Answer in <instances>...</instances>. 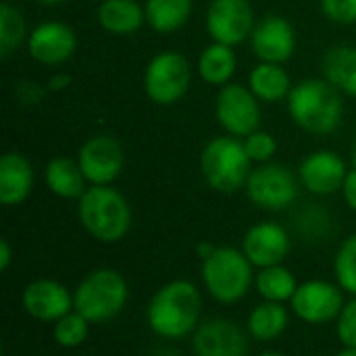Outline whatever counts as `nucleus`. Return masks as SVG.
Masks as SVG:
<instances>
[{
    "mask_svg": "<svg viewBox=\"0 0 356 356\" xmlns=\"http://www.w3.org/2000/svg\"><path fill=\"white\" fill-rule=\"evenodd\" d=\"M288 111L292 121L307 134L330 136L344 117L342 92L327 79L307 77L292 86L288 96Z\"/></svg>",
    "mask_w": 356,
    "mask_h": 356,
    "instance_id": "obj_1",
    "label": "nucleus"
},
{
    "mask_svg": "<svg viewBox=\"0 0 356 356\" xmlns=\"http://www.w3.org/2000/svg\"><path fill=\"white\" fill-rule=\"evenodd\" d=\"M202 313L198 288L188 280H175L163 286L150 300L146 319L150 330L167 340L184 338L196 332Z\"/></svg>",
    "mask_w": 356,
    "mask_h": 356,
    "instance_id": "obj_2",
    "label": "nucleus"
},
{
    "mask_svg": "<svg viewBox=\"0 0 356 356\" xmlns=\"http://www.w3.org/2000/svg\"><path fill=\"white\" fill-rule=\"evenodd\" d=\"M83 229L98 242L113 244L127 236L131 209L121 192L111 186H92L79 198L77 209Z\"/></svg>",
    "mask_w": 356,
    "mask_h": 356,
    "instance_id": "obj_3",
    "label": "nucleus"
},
{
    "mask_svg": "<svg viewBox=\"0 0 356 356\" xmlns=\"http://www.w3.org/2000/svg\"><path fill=\"white\" fill-rule=\"evenodd\" d=\"M250 163L244 142L229 134L213 138L200 154V171L207 184L221 194H232L246 186Z\"/></svg>",
    "mask_w": 356,
    "mask_h": 356,
    "instance_id": "obj_4",
    "label": "nucleus"
},
{
    "mask_svg": "<svg viewBox=\"0 0 356 356\" xmlns=\"http://www.w3.org/2000/svg\"><path fill=\"white\" fill-rule=\"evenodd\" d=\"M127 302V282L115 269H96L86 275L73 292V311L90 323L117 317Z\"/></svg>",
    "mask_w": 356,
    "mask_h": 356,
    "instance_id": "obj_5",
    "label": "nucleus"
},
{
    "mask_svg": "<svg viewBox=\"0 0 356 356\" xmlns=\"http://www.w3.org/2000/svg\"><path fill=\"white\" fill-rule=\"evenodd\" d=\"M252 263L242 250L219 246L202 261V280L211 296L223 305H234L246 296L252 286Z\"/></svg>",
    "mask_w": 356,
    "mask_h": 356,
    "instance_id": "obj_6",
    "label": "nucleus"
},
{
    "mask_svg": "<svg viewBox=\"0 0 356 356\" xmlns=\"http://www.w3.org/2000/svg\"><path fill=\"white\" fill-rule=\"evenodd\" d=\"M192 83V67L179 52L167 50L150 58L144 71V92L161 106L179 102Z\"/></svg>",
    "mask_w": 356,
    "mask_h": 356,
    "instance_id": "obj_7",
    "label": "nucleus"
},
{
    "mask_svg": "<svg viewBox=\"0 0 356 356\" xmlns=\"http://www.w3.org/2000/svg\"><path fill=\"white\" fill-rule=\"evenodd\" d=\"M244 188L250 202L267 211H282L298 198V177L280 163L252 169Z\"/></svg>",
    "mask_w": 356,
    "mask_h": 356,
    "instance_id": "obj_8",
    "label": "nucleus"
},
{
    "mask_svg": "<svg viewBox=\"0 0 356 356\" xmlns=\"http://www.w3.org/2000/svg\"><path fill=\"white\" fill-rule=\"evenodd\" d=\"M261 100L248 86L227 83L219 90L215 100V115L219 125L234 138L244 140L261 125Z\"/></svg>",
    "mask_w": 356,
    "mask_h": 356,
    "instance_id": "obj_9",
    "label": "nucleus"
},
{
    "mask_svg": "<svg viewBox=\"0 0 356 356\" xmlns=\"http://www.w3.org/2000/svg\"><path fill=\"white\" fill-rule=\"evenodd\" d=\"M254 25L248 0H213L207 8V31L213 42L234 48L252 35Z\"/></svg>",
    "mask_w": 356,
    "mask_h": 356,
    "instance_id": "obj_10",
    "label": "nucleus"
},
{
    "mask_svg": "<svg viewBox=\"0 0 356 356\" xmlns=\"http://www.w3.org/2000/svg\"><path fill=\"white\" fill-rule=\"evenodd\" d=\"M121 142L108 134H98L83 142L77 152V163L92 186H111L123 171Z\"/></svg>",
    "mask_w": 356,
    "mask_h": 356,
    "instance_id": "obj_11",
    "label": "nucleus"
},
{
    "mask_svg": "<svg viewBox=\"0 0 356 356\" xmlns=\"http://www.w3.org/2000/svg\"><path fill=\"white\" fill-rule=\"evenodd\" d=\"M292 311L305 323L321 325L340 317L344 309V298L340 288L323 280H311L298 286L292 296Z\"/></svg>",
    "mask_w": 356,
    "mask_h": 356,
    "instance_id": "obj_12",
    "label": "nucleus"
},
{
    "mask_svg": "<svg viewBox=\"0 0 356 356\" xmlns=\"http://www.w3.org/2000/svg\"><path fill=\"white\" fill-rule=\"evenodd\" d=\"M77 50L75 31L60 21H44L35 25L27 35L29 56L46 67H56L67 63Z\"/></svg>",
    "mask_w": 356,
    "mask_h": 356,
    "instance_id": "obj_13",
    "label": "nucleus"
},
{
    "mask_svg": "<svg viewBox=\"0 0 356 356\" xmlns=\"http://www.w3.org/2000/svg\"><path fill=\"white\" fill-rule=\"evenodd\" d=\"M250 46L261 63L284 65L296 50V31L288 19L280 15H267L254 25Z\"/></svg>",
    "mask_w": 356,
    "mask_h": 356,
    "instance_id": "obj_14",
    "label": "nucleus"
},
{
    "mask_svg": "<svg viewBox=\"0 0 356 356\" xmlns=\"http://www.w3.org/2000/svg\"><path fill=\"white\" fill-rule=\"evenodd\" d=\"M242 252L254 267L282 265L290 252V236L275 221H263L252 225L242 242Z\"/></svg>",
    "mask_w": 356,
    "mask_h": 356,
    "instance_id": "obj_15",
    "label": "nucleus"
},
{
    "mask_svg": "<svg viewBox=\"0 0 356 356\" xmlns=\"http://www.w3.org/2000/svg\"><path fill=\"white\" fill-rule=\"evenodd\" d=\"M192 348L196 356H246L244 332L229 319H211L196 327Z\"/></svg>",
    "mask_w": 356,
    "mask_h": 356,
    "instance_id": "obj_16",
    "label": "nucleus"
},
{
    "mask_svg": "<svg viewBox=\"0 0 356 356\" xmlns=\"http://www.w3.org/2000/svg\"><path fill=\"white\" fill-rule=\"evenodd\" d=\"M348 175L346 163L334 150H317L300 163V184L317 196H327L342 190Z\"/></svg>",
    "mask_w": 356,
    "mask_h": 356,
    "instance_id": "obj_17",
    "label": "nucleus"
},
{
    "mask_svg": "<svg viewBox=\"0 0 356 356\" xmlns=\"http://www.w3.org/2000/svg\"><path fill=\"white\" fill-rule=\"evenodd\" d=\"M23 309L38 321H58L73 309V296L54 280H35L23 290Z\"/></svg>",
    "mask_w": 356,
    "mask_h": 356,
    "instance_id": "obj_18",
    "label": "nucleus"
},
{
    "mask_svg": "<svg viewBox=\"0 0 356 356\" xmlns=\"http://www.w3.org/2000/svg\"><path fill=\"white\" fill-rule=\"evenodd\" d=\"M33 188V167L19 152H6L0 156V202L4 207H17L25 202Z\"/></svg>",
    "mask_w": 356,
    "mask_h": 356,
    "instance_id": "obj_19",
    "label": "nucleus"
},
{
    "mask_svg": "<svg viewBox=\"0 0 356 356\" xmlns=\"http://www.w3.org/2000/svg\"><path fill=\"white\" fill-rule=\"evenodd\" d=\"M96 17L100 27L113 35H131L146 21L144 6L136 0H102Z\"/></svg>",
    "mask_w": 356,
    "mask_h": 356,
    "instance_id": "obj_20",
    "label": "nucleus"
},
{
    "mask_svg": "<svg viewBox=\"0 0 356 356\" xmlns=\"http://www.w3.org/2000/svg\"><path fill=\"white\" fill-rule=\"evenodd\" d=\"M44 179L48 190L65 200H79L86 192V175L77 161L67 156L52 159L44 169Z\"/></svg>",
    "mask_w": 356,
    "mask_h": 356,
    "instance_id": "obj_21",
    "label": "nucleus"
},
{
    "mask_svg": "<svg viewBox=\"0 0 356 356\" xmlns=\"http://www.w3.org/2000/svg\"><path fill=\"white\" fill-rule=\"evenodd\" d=\"M248 88L252 94L267 104H275L290 96L292 81L288 71L275 63H259L248 75Z\"/></svg>",
    "mask_w": 356,
    "mask_h": 356,
    "instance_id": "obj_22",
    "label": "nucleus"
},
{
    "mask_svg": "<svg viewBox=\"0 0 356 356\" xmlns=\"http://www.w3.org/2000/svg\"><path fill=\"white\" fill-rule=\"evenodd\" d=\"M238 67V58L232 46L211 42L198 56V73L200 79L209 86L223 88L232 81Z\"/></svg>",
    "mask_w": 356,
    "mask_h": 356,
    "instance_id": "obj_23",
    "label": "nucleus"
},
{
    "mask_svg": "<svg viewBox=\"0 0 356 356\" xmlns=\"http://www.w3.org/2000/svg\"><path fill=\"white\" fill-rule=\"evenodd\" d=\"M323 75L342 94L356 98V46H334L323 56Z\"/></svg>",
    "mask_w": 356,
    "mask_h": 356,
    "instance_id": "obj_24",
    "label": "nucleus"
},
{
    "mask_svg": "<svg viewBox=\"0 0 356 356\" xmlns=\"http://www.w3.org/2000/svg\"><path fill=\"white\" fill-rule=\"evenodd\" d=\"M192 6V0H146V23L156 33H173L188 23Z\"/></svg>",
    "mask_w": 356,
    "mask_h": 356,
    "instance_id": "obj_25",
    "label": "nucleus"
},
{
    "mask_svg": "<svg viewBox=\"0 0 356 356\" xmlns=\"http://www.w3.org/2000/svg\"><path fill=\"white\" fill-rule=\"evenodd\" d=\"M288 309L284 302H269L254 307V311L248 317V332L259 342H269L280 338L288 327Z\"/></svg>",
    "mask_w": 356,
    "mask_h": 356,
    "instance_id": "obj_26",
    "label": "nucleus"
},
{
    "mask_svg": "<svg viewBox=\"0 0 356 356\" xmlns=\"http://www.w3.org/2000/svg\"><path fill=\"white\" fill-rule=\"evenodd\" d=\"M259 294L269 300V302H286L292 300V296L298 290L296 277L290 269H286L284 265H275V267H265L261 269V273L254 280Z\"/></svg>",
    "mask_w": 356,
    "mask_h": 356,
    "instance_id": "obj_27",
    "label": "nucleus"
},
{
    "mask_svg": "<svg viewBox=\"0 0 356 356\" xmlns=\"http://www.w3.org/2000/svg\"><path fill=\"white\" fill-rule=\"evenodd\" d=\"M27 27L21 10L10 2H2L0 6V56L6 58L15 48L27 38Z\"/></svg>",
    "mask_w": 356,
    "mask_h": 356,
    "instance_id": "obj_28",
    "label": "nucleus"
},
{
    "mask_svg": "<svg viewBox=\"0 0 356 356\" xmlns=\"http://www.w3.org/2000/svg\"><path fill=\"white\" fill-rule=\"evenodd\" d=\"M334 271L340 288L348 294L356 296V234L346 238L342 246L338 248L336 261H334Z\"/></svg>",
    "mask_w": 356,
    "mask_h": 356,
    "instance_id": "obj_29",
    "label": "nucleus"
},
{
    "mask_svg": "<svg viewBox=\"0 0 356 356\" xmlns=\"http://www.w3.org/2000/svg\"><path fill=\"white\" fill-rule=\"evenodd\" d=\"M88 323L90 321L81 317L77 311H71L69 315L60 317L58 321H54L56 344L63 348H77L88 338Z\"/></svg>",
    "mask_w": 356,
    "mask_h": 356,
    "instance_id": "obj_30",
    "label": "nucleus"
},
{
    "mask_svg": "<svg viewBox=\"0 0 356 356\" xmlns=\"http://www.w3.org/2000/svg\"><path fill=\"white\" fill-rule=\"evenodd\" d=\"M244 148H246V154L250 156L252 163H271V159L275 156L277 152V142L275 138L269 134V131H263V129H257L252 131L250 136H246L244 140Z\"/></svg>",
    "mask_w": 356,
    "mask_h": 356,
    "instance_id": "obj_31",
    "label": "nucleus"
},
{
    "mask_svg": "<svg viewBox=\"0 0 356 356\" xmlns=\"http://www.w3.org/2000/svg\"><path fill=\"white\" fill-rule=\"evenodd\" d=\"M321 10L334 23H356V0H321Z\"/></svg>",
    "mask_w": 356,
    "mask_h": 356,
    "instance_id": "obj_32",
    "label": "nucleus"
},
{
    "mask_svg": "<svg viewBox=\"0 0 356 356\" xmlns=\"http://www.w3.org/2000/svg\"><path fill=\"white\" fill-rule=\"evenodd\" d=\"M338 338L344 348H356V296L344 305L338 317Z\"/></svg>",
    "mask_w": 356,
    "mask_h": 356,
    "instance_id": "obj_33",
    "label": "nucleus"
},
{
    "mask_svg": "<svg viewBox=\"0 0 356 356\" xmlns=\"http://www.w3.org/2000/svg\"><path fill=\"white\" fill-rule=\"evenodd\" d=\"M342 194H344L346 204L356 213V169L348 171V175L344 179V186H342Z\"/></svg>",
    "mask_w": 356,
    "mask_h": 356,
    "instance_id": "obj_34",
    "label": "nucleus"
},
{
    "mask_svg": "<svg viewBox=\"0 0 356 356\" xmlns=\"http://www.w3.org/2000/svg\"><path fill=\"white\" fill-rule=\"evenodd\" d=\"M10 246L6 240H0V271H6L10 265Z\"/></svg>",
    "mask_w": 356,
    "mask_h": 356,
    "instance_id": "obj_35",
    "label": "nucleus"
},
{
    "mask_svg": "<svg viewBox=\"0 0 356 356\" xmlns=\"http://www.w3.org/2000/svg\"><path fill=\"white\" fill-rule=\"evenodd\" d=\"M69 81H71V77L65 75V73H60V75H54V77L48 81V88H50V90H63V88L69 86Z\"/></svg>",
    "mask_w": 356,
    "mask_h": 356,
    "instance_id": "obj_36",
    "label": "nucleus"
},
{
    "mask_svg": "<svg viewBox=\"0 0 356 356\" xmlns=\"http://www.w3.org/2000/svg\"><path fill=\"white\" fill-rule=\"evenodd\" d=\"M215 248H217V246H213L211 242H202V244H198V246H196V254L204 261V259H209V257L215 252Z\"/></svg>",
    "mask_w": 356,
    "mask_h": 356,
    "instance_id": "obj_37",
    "label": "nucleus"
},
{
    "mask_svg": "<svg viewBox=\"0 0 356 356\" xmlns=\"http://www.w3.org/2000/svg\"><path fill=\"white\" fill-rule=\"evenodd\" d=\"M338 356H356V348H344Z\"/></svg>",
    "mask_w": 356,
    "mask_h": 356,
    "instance_id": "obj_38",
    "label": "nucleus"
},
{
    "mask_svg": "<svg viewBox=\"0 0 356 356\" xmlns=\"http://www.w3.org/2000/svg\"><path fill=\"white\" fill-rule=\"evenodd\" d=\"M42 4H60V2H65V0H40Z\"/></svg>",
    "mask_w": 356,
    "mask_h": 356,
    "instance_id": "obj_39",
    "label": "nucleus"
},
{
    "mask_svg": "<svg viewBox=\"0 0 356 356\" xmlns=\"http://www.w3.org/2000/svg\"><path fill=\"white\" fill-rule=\"evenodd\" d=\"M261 356H284L282 353H263Z\"/></svg>",
    "mask_w": 356,
    "mask_h": 356,
    "instance_id": "obj_40",
    "label": "nucleus"
},
{
    "mask_svg": "<svg viewBox=\"0 0 356 356\" xmlns=\"http://www.w3.org/2000/svg\"><path fill=\"white\" fill-rule=\"evenodd\" d=\"M353 169H356V144H355V152H353Z\"/></svg>",
    "mask_w": 356,
    "mask_h": 356,
    "instance_id": "obj_41",
    "label": "nucleus"
}]
</instances>
